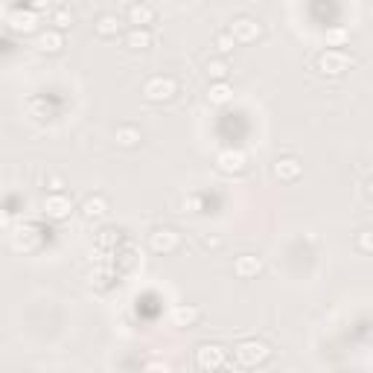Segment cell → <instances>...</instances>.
Wrapping results in <instances>:
<instances>
[{
	"label": "cell",
	"instance_id": "1",
	"mask_svg": "<svg viewBox=\"0 0 373 373\" xmlns=\"http://www.w3.org/2000/svg\"><path fill=\"white\" fill-rule=\"evenodd\" d=\"M353 64H356V59L347 50H333V47L321 50L318 59H315V68L324 76H341V73H347L350 68H353Z\"/></svg>",
	"mask_w": 373,
	"mask_h": 373
},
{
	"label": "cell",
	"instance_id": "2",
	"mask_svg": "<svg viewBox=\"0 0 373 373\" xmlns=\"http://www.w3.org/2000/svg\"><path fill=\"white\" fill-rule=\"evenodd\" d=\"M228 362V347L216 344V341H204L195 347V367L204 370V373H216L222 370Z\"/></svg>",
	"mask_w": 373,
	"mask_h": 373
},
{
	"label": "cell",
	"instance_id": "3",
	"mask_svg": "<svg viewBox=\"0 0 373 373\" xmlns=\"http://www.w3.org/2000/svg\"><path fill=\"white\" fill-rule=\"evenodd\" d=\"M233 356H236V362L243 365V367H257V365H262V362H269L271 347H269L266 341L245 338V341H239V344L233 347Z\"/></svg>",
	"mask_w": 373,
	"mask_h": 373
},
{
	"label": "cell",
	"instance_id": "4",
	"mask_svg": "<svg viewBox=\"0 0 373 373\" xmlns=\"http://www.w3.org/2000/svg\"><path fill=\"white\" fill-rule=\"evenodd\" d=\"M175 94H178V82L172 76H152L143 85V97L149 102H169Z\"/></svg>",
	"mask_w": 373,
	"mask_h": 373
},
{
	"label": "cell",
	"instance_id": "5",
	"mask_svg": "<svg viewBox=\"0 0 373 373\" xmlns=\"http://www.w3.org/2000/svg\"><path fill=\"white\" fill-rule=\"evenodd\" d=\"M4 20H6V27L12 32L27 35V32H35V27H38V12L35 9H24V6H12V9H6Z\"/></svg>",
	"mask_w": 373,
	"mask_h": 373
},
{
	"label": "cell",
	"instance_id": "6",
	"mask_svg": "<svg viewBox=\"0 0 373 373\" xmlns=\"http://www.w3.org/2000/svg\"><path fill=\"white\" fill-rule=\"evenodd\" d=\"M245 166H248V155L243 149H222L216 155V169L225 175H239L245 172Z\"/></svg>",
	"mask_w": 373,
	"mask_h": 373
},
{
	"label": "cell",
	"instance_id": "7",
	"mask_svg": "<svg viewBox=\"0 0 373 373\" xmlns=\"http://www.w3.org/2000/svg\"><path fill=\"white\" fill-rule=\"evenodd\" d=\"M181 245V233L175 228H155L149 233V248L155 254H172Z\"/></svg>",
	"mask_w": 373,
	"mask_h": 373
},
{
	"label": "cell",
	"instance_id": "8",
	"mask_svg": "<svg viewBox=\"0 0 373 373\" xmlns=\"http://www.w3.org/2000/svg\"><path fill=\"white\" fill-rule=\"evenodd\" d=\"M44 216L53 219V222H64L71 213H73V202H71V195H64V192H50L47 199H44Z\"/></svg>",
	"mask_w": 373,
	"mask_h": 373
},
{
	"label": "cell",
	"instance_id": "9",
	"mask_svg": "<svg viewBox=\"0 0 373 373\" xmlns=\"http://www.w3.org/2000/svg\"><path fill=\"white\" fill-rule=\"evenodd\" d=\"M231 35L236 38V44H251V41H257L262 35V27L257 24L254 18L239 15V18L231 20Z\"/></svg>",
	"mask_w": 373,
	"mask_h": 373
},
{
	"label": "cell",
	"instance_id": "10",
	"mask_svg": "<svg viewBox=\"0 0 373 373\" xmlns=\"http://www.w3.org/2000/svg\"><path fill=\"white\" fill-rule=\"evenodd\" d=\"M271 175L283 184H295L303 175V164L298 158H277L274 166H271Z\"/></svg>",
	"mask_w": 373,
	"mask_h": 373
},
{
	"label": "cell",
	"instance_id": "11",
	"mask_svg": "<svg viewBox=\"0 0 373 373\" xmlns=\"http://www.w3.org/2000/svg\"><path fill=\"white\" fill-rule=\"evenodd\" d=\"M199 318H202V310L192 303H178V306H172V312H169V321L175 326H195Z\"/></svg>",
	"mask_w": 373,
	"mask_h": 373
},
{
	"label": "cell",
	"instance_id": "12",
	"mask_svg": "<svg viewBox=\"0 0 373 373\" xmlns=\"http://www.w3.org/2000/svg\"><path fill=\"white\" fill-rule=\"evenodd\" d=\"M259 271H262V259H259L257 254H243V257L233 259V274H236L239 280H251V277H257Z\"/></svg>",
	"mask_w": 373,
	"mask_h": 373
},
{
	"label": "cell",
	"instance_id": "13",
	"mask_svg": "<svg viewBox=\"0 0 373 373\" xmlns=\"http://www.w3.org/2000/svg\"><path fill=\"white\" fill-rule=\"evenodd\" d=\"M79 210H82V216L87 219V222H99V219L108 216V199L105 195H87Z\"/></svg>",
	"mask_w": 373,
	"mask_h": 373
},
{
	"label": "cell",
	"instance_id": "14",
	"mask_svg": "<svg viewBox=\"0 0 373 373\" xmlns=\"http://www.w3.org/2000/svg\"><path fill=\"white\" fill-rule=\"evenodd\" d=\"M152 20H155V6L152 4H131L128 6V24H135V30H149Z\"/></svg>",
	"mask_w": 373,
	"mask_h": 373
},
{
	"label": "cell",
	"instance_id": "15",
	"mask_svg": "<svg viewBox=\"0 0 373 373\" xmlns=\"http://www.w3.org/2000/svg\"><path fill=\"white\" fill-rule=\"evenodd\" d=\"M64 47V35L59 30H44L35 35V50L41 53H59Z\"/></svg>",
	"mask_w": 373,
	"mask_h": 373
},
{
	"label": "cell",
	"instance_id": "16",
	"mask_svg": "<svg viewBox=\"0 0 373 373\" xmlns=\"http://www.w3.org/2000/svg\"><path fill=\"white\" fill-rule=\"evenodd\" d=\"M231 99H233L231 82H210V87H207V102L210 105H225Z\"/></svg>",
	"mask_w": 373,
	"mask_h": 373
},
{
	"label": "cell",
	"instance_id": "17",
	"mask_svg": "<svg viewBox=\"0 0 373 373\" xmlns=\"http://www.w3.org/2000/svg\"><path fill=\"white\" fill-rule=\"evenodd\" d=\"M94 30H97V35H102V38H111V35L120 32V18H117L114 12H105V15L97 18Z\"/></svg>",
	"mask_w": 373,
	"mask_h": 373
},
{
	"label": "cell",
	"instance_id": "18",
	"mask_svg": "<svg viewBox=\"0 0 373 373\" xmlns=\"http://www.w3.org/2000/svg\"><path fill=\"white\" fill-rule=\"evenodd\" d=\"M152 30H128V35H126V47H131V50H149L152 47Z\"/></svg>",
	"mask_w": 373,
	"mask_h": 373
},
{
	"label": "cell",
	"instance_id": "19",
	"mask_svg": "<svg viewBox=\"0 0 373 373\" xmlns=\"http://www.w3.org/2000/svg\"><path fill=\"white\" fill-rule=\"evenodd\" d=\"M114 140H117V146H126V149L137 146L140 143V128H135V126H117Z\"/></svg>",
	"mask_w": 373,
	"mask_h": 373
},
{
	"label": "cell",
	"instance_id": "20",
	"mask_svg": "<svg viewBox=\"0 0 373 373\" xmlns=\"http://www.w3.org/2000/svg\"><path fill=\"white\" fill-rule=\"evenodd\" d=\"M347 41H350V30L347 27H330V30H326V47L344 50Z\"/></svg>",
	"mask_w": 373,
	"mask_h": 373
},
{
	"label": "cell",
	"instance_id": "21",
	"mask_svg": "<svg viewBox=\"0 0 373 373\" xmlns=\"http://www.w3.org/2000/svg\"><path fill=\"white\" fill-rule=\"evenodd\" d=\"M204 71H207V76H210L213 82H228V73H231V68H228L222 59H210V61L204 64Z\"/></svg>",
	"mask_w": 373,
	"mask_h": 373
},
{
	"label": "cell",
	"instance_id": "22",
	"mask_svg": "<svg viewBox=\"0 0 373 373\" xmlns=\"http://www.w3.org/2000/svg\"><path fill=\"white\" fill-rule=\"evenodd\" d=\"M213 44H216V50H219V53L228 56V53H233V47H236V38L231 35V30H222V32H216Z\"/></svg>",
	"mask_w": 373,
	"mask_h": 373
},
{
	"label": "cell",
	"instance_id": "23",
	"mask_svg": "<svg viewBox=\"0 0 373 373\" xmlns=\"http://www.w3.org/2000/svg\"><path fill=\"white\" fill-rule=\"evenodd\" d=\"M53 24H56L53 30H59V32H61V30H68V27L73 24V12H71L68 6H59V9L53 12Z\"/></svg>",
	"mask_w": 373,
	"mask_h": 373
},
{
	"label": "cell",
	"instance_id": "24",
	"mask_svg": "<svg viewBox=\"0 0 373 373\" xmlns=\"http://www.w3.org/2000/svg\"><path fill=\"white\" fill-rule=\"evenodd\" d=\"M356 248H359L362 254H373V228H367V231H362V233L356 236Z\"/></svg>",
	"mask_w": 373,
	"mask_h": 373
},
{
	"label": "cell",
	"instance_id": "25",
	"mask_svg": "<svg viewBox=\"0 0 373 373\" xmlns=\"http://www.w3.org/2000/svg\"><path fill=\"white\" fill-rule=\"evenodd\" d=\"M143 373H172V367H169V362L155 359V362H149V365H146V370H143Z\"/></svg>",
	"mask_w": 373,
	"mask_h": 373
},
{
	"label": "cell",
	"instance_id": "26",
	"mask_svg": "<svg viewBox=\"0 0 373 373\" xmlns=\"http://www.w3.org/2000/svg\"><path fill=\"white\" fill-rule=\"evenodd\" d=\"M120 243V231H102L99 233V245H114Z\"/></svg>",
	"mask_w": 373,
	"mask_h": 373
},
{
	"label": "cell",
	"instance_id": "27",
	"mask_svg": "<svg viewBox=\"0 0 373 373\" xmlns=\"http://www.w3.org/2000/svg\"><path fill=\"white\" fill-rule=\"evenodd\" d=\"M365 195L373 202V178H367V181H365Z\"/></svg>",
	"mask_w": 373,
	"mask_h": 373
},
{
	"label": "cell",
	"instance_id": "28",
	"mask_svg": "<svg viewBox=\"0 0 373 373\" xmlns=\"http://www.w3.org/2000/svg\"><path fill=\"white\" fill-rule=\"evenodd\" d=\"M216 373H233V370H225V367H222V370H216Z\"/></svg>",
	"mask_w": 373,
	"mask_h": 373
}]
</instances>
